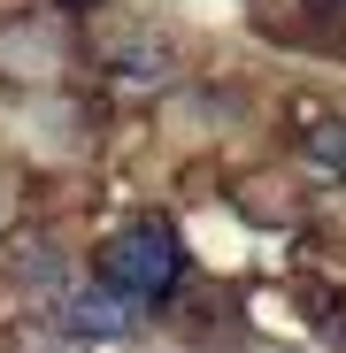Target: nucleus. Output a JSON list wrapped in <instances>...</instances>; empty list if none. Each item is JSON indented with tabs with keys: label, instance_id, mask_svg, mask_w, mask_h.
<instances>
[{
	"label": "nucleus",
	"instance_id": "7ed1b4c3",
	"mask_svg": "<svg viewBox=\"0 0 346 353\" xmlns=\"http://www.w3.org/2000/svg\"><path fill=\"white\" fill-rule=\"evenodd\" d=\"M70 8H85V0H70Z\"/></svg>",
	"mask_w": 346,
	"mask_h": 353
},
{
	"label": "nucleus",
	"instance_id": "f257e3e1",
	"mask_svg": "<svg viewBox=\"0 0 346 353\" xmlns=\"http://www.w3.org/2000/svg\"><path fill=\"white\" fill-rule=\"evenodd\" d=\"M177 276H185V254H177V230H169L162 215L124 223V230L100 246V261H93V292H100L124 323L146 315V307H162L169 292H177Z\"/></svg>",
	"mask_w": 346,
	"mask_h": 353
},
{
	"label": "nucleus",
	"instance_id": "f03ea898",
	"mask_svg": "<svg viewBox=\"0 0 346 353\" xmlns=\"http://www.w3.org/2000/svg\"><path fill=\"white\" fill-rule=\"evenodd\" d=\"M323 8H346V0H323Z\"/></svg>",
	"mask_w": 346,
	"mask_h": 353
}]
</instances>
